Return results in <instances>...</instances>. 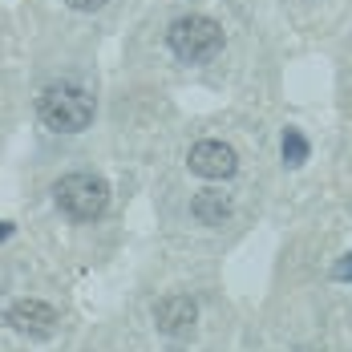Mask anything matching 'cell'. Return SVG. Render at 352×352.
I'll use <instances>...</instances> for the list:
<instances>
[{"instance_id":"obj_3","label":"cell","mask_w":352,"mask_h":352,"mask_svg":"<svg viewBox=\"0 0 352 352\" xmlns=\"http://www.w3.org/2000/svg\"><path fill=\"white\" fill-rule=\"evenodd\" d=\"M166 45L175 49V57H182V61H211L214 53L223 49V29L211 16L190 12V16H178L170 25Z\"/></svg>"},{"instance_id":"obj_8","label":"cell","mask_w":352,"mask_h":352,"mask_svg":"<svg viewBox=\"0 0 352 352\" xmlns=\"http://www.w3.org/2000/svg\"><path fill=\"white\" fill-rule=\"evenodd\" d=\"M283 162H287V166H304V162H308V138H304L296 126L283 130Z\"/></svg>"},{"instance_id":"obj_7","label":"cell","mask_w":352,"mask_h":352,"mask_svg":"<svg viewBox=\"0 0 352 352\" xmlns=\"http://www.w3.org/2000/svg\"><path fill=\"white\" fill-rule=\"evenodd\" d=\"M190 214L203 223V227H223L231 219V199L223 190H199L195 203H190Z\"/></svg>"},{"instance_id":"obj_2","label":"cell","mask_w":352,"mask_h":352,"mask_svg":"<svg viewBox=\"0 0 352 352\" xmlns=\"http://www.w3.org/2000/svg\"><path fill=\"white\" fill-rule=\"evenodd\" d=\"M53 199H57V207L69 214V219H77V223H89V219L106 214V207H109V186H106V178L77 170V175H65L57 186H53Z\"/></svg>"},{"instance_id":"obj_9","label":"cell","mask_w":352,"mask_h":352,"mask_svg":"<svg viewBox=\"0 0 352 352\" xmlns=\"http://www.w3.org/2000/svg\"><path fill=\"white\" fill-rule=\"evenodd\" d=\"M332 280H352V255H340V263L332 267Z\"/></svg>"},{"instance_id":"obj_10","label":"cell","mask_w":352,"mask_h":352,"mask_svg":"<svg viewBox=\"0 0 352 352\" xmlns=\"http://www.w3.org/2000/svg\"><path fill=\"white\" fill-rule=\"evenodd\" d=\"M69 8H77V12H94V8H102L106 0H65Z\"/></svg>"},{"instance_id":"obj_11","label":"cell","mask_w":352,"mask_h":352,"mask_svg":"<svg viewBox=\"0 0 352 352\" xmlns=\"http://www.w3.org/2000/svg\"><path fill=\"white\" fill-rule=\"evenodd\" d=\"M12 235V223H0V239H8Z\"/></svg>"},{"instance_id":"obj_5","label":"cell","mask_w":352,"mask_h":352,"mask_svg":"<svg viewBox=\"0 0 352 352\" xmlns=\"http://www.w3.org/2000/svg\"><path fill=\"white\" fill-rule=\"evenodd\" d=\"M195 320H199V308H195L190 296H166V300L154 304V324L166 336H190Z\"/></svg>"},{"instance_id":"obj_6","label":"cell","mask_w":352,"mask_h":352,"mask_svg":"<svg viewBox=\"0 0 352 352\" xmlns=\"http://www.w3.org/2000/svg\"><path fill=\"white\" fill-rule=\"evenodd\" d=\"M4 320H8L16 332H25V336H49V332L57 328V312H53L49 304H41V300H16Z\"/></svg>"},{"instance_id":"obj_4","label":"cell","mask_w":352,"mask_h":352,"mask_svg":"<svg viewBox=\"0 0 352 352\" xmlns=\"http://www.w3.org/2000/svg\"><path fill=\"white\" fill-rule=\"evenodd\" d=\"M186 166L199 178H231L239 170V158H235V150H231L227 142L207 138V142H195V146H190Z\"/></svg>"},{"instance_id":"obj_1","label":"cell","mask_w":352,"mask_h":352,"mask_svg":"<svg viewBox=\"0 0 352 352\" xmlns=\"http://www.w3.org/2000/svg\"><path fill=\"white\" fill-rule=\"evenodd\" d=\"M36 113H41V122L49 126V130H57V134H77V130H85L89 122H94V98L81 89V85H49V89H41V98H36Z\"/></svg>"}]
</instances>
